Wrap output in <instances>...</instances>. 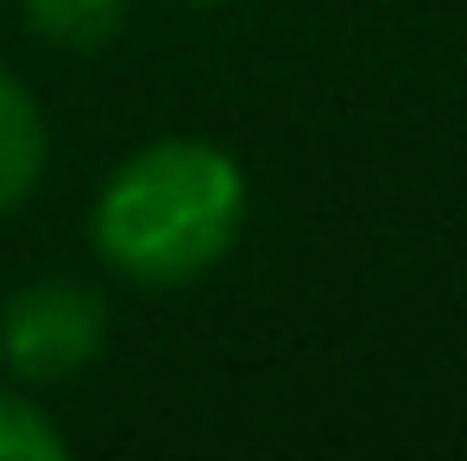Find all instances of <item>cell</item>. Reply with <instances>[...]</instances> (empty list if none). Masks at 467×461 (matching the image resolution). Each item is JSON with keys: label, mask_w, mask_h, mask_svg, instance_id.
Returning a JSON list of instances; mask_svg holds the SVG:
<instances>
[{"label": "cell", "mask_w": 467, "mask_h": 461, "mask_svg": "<svg viewBox=\"0 0 467 461\" xmlns=\"http://www.w3.org/2000/svg\"><path fill=\"white\" fill-rule=\"evenodd\" d=\"M246 234V171L228 146L171 133L127 152L95 190L88 240L133 285L209 278Z\"/></svg>", "instance_id": "1"}, {"label": "cell", "mask_w": 467, "mask_h": 461, "mask_svg": "<svg viewBox=\"0 0 467 461\" xmlns=\"http://www.w3.org/2000/svg\"><path fill=\"white\" fill-rule=\"evenodd\" d=\"M108 348V298L82 278H32L0 304V367L19 385H64Z\"/></svg>", "instance_id": "2"}, {"label": "cell", "mask_w": 467, "mask_h": 461, "mask_svg": "<svg viewBox=\"0 0 467 461\" xmlns=\"http://www.w3.org/2000/svg\"><path fill=\"white\" fill-rule=\"evenodd\" d=\"M45 164H51V120L26 77L0 64V215L26 209V196L45 183Z\"/></svg>", "instance_id": "3"}, {"label": "cell", "mask_w": 467, "mask_h": 461, "mask_svg": "<svg viewBox=\"0 0 467 461\" xmlns=\"http://www.w3.org/2000/svg\"><path fill=\"white\" fill-rule=\"evenodd\" d=\"M19 13H26V26H32L38 45L88 58V51H101V45L120 38L133 0H19Z\"/></svg>", "instance_id": "4"}, {"label": "cell", "mask_w": 467, "mask_h": 461, "mask_svg": "<svg viewBox=\"0 0 467 461\" xmlns=\"http://www.w3.org/2000/svg\"><path fill=\"white\" fill-rule=\"evenodd\" d=\"M70 456V436L57 430V417L19 392V385H0V461H64Z\"/></svg>", "instance_id": "5"}, {"label": "cell", "mask_w": 467, "mask_h": 461, "mask_svg": "<svg viewBox=\"0 0 467 461\" xmlns=\"http://www.w3.org/2000/svg\"><path fill=\"white\" fill-rule=\"evenodd\" d=\"M177 6H222V0H177Z\"/></svg>", "instance_id": "6"}]
</instances>
